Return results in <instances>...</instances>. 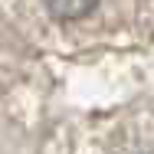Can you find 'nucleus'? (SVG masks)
I'll return each mask as SVG.
<instances>
[{"mask_svg": "<svg viewBox=\"0 0 154 154\" xmlns=\"http://www.w3.org/2000/svg\"><path fill=\"white\" fill-rule=\"evenodd\" d=\"M43 7L53 20L72 23V20H85L89 13H95L98 0H43Z\"/></svg>", "mask_w": 154, "mask_h": 154, "instance_id": "nucleus-1", "label": "nucleus"}]
</instances>
